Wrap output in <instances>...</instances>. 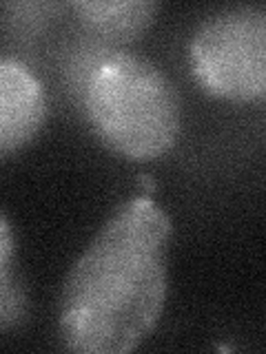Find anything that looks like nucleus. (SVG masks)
Returning a JSON list of instances; mask_svg holds the SVG:
<instances>
[{
    "label": "nucleus",
    "instance_id": "nucleus-1",
    "mask_svg": "<svg viewBox=\"0 0 266 354\" xmlns=\"http://www.w3.org/2000/svg\"><path fill=\"white\" fill-rule=\"evenodd\" d=\"M171 221L149 197L120 204L62 283L58 330L78 354H127L162 317Z\"/></svg>",
    "mask_w": 266,
    "mask_h": 354
},
{
    "label": "nucleus",
    "instance_id": "nucleus-6",
    "mask_svg": "<svg viewBox=\"0 0 266 354\" xmlns=\"http://www.w3.org/2000/svg\"><path fill=\"white\" fill-rule=\"evenodd\" d=\"M11 259H0V328L5 332L18 326L25 317V297L11 274Z\"/></svg>",
    "mask_w": 266,
    "mask_h": 354
},
{
    "label": "nucleus",
    "instance_id": "nucleus-3",
    "mask_svg": "<svg viewBox=\"0 0 266 354\" xmlns=\"http://www.w3.org/2000/svg\"><path fill=\"white\" fill-rule=\"evenodd\" d=\"M188 69L204 93L231 102L266 97V7L218 11L188 40Z\"/></svg>",
    "mask_w": 266,
    "mask_h": 354
},
{
    "label": "nucleus",
    "instance_id": "nucleus-5",
    "mask_svg": "<svg viewBox=\"0 0 266 354\" xmlns=\"http://www.w3.org/2000/svg\"><path fill=\"white\" fill-rule=\"evenodd\" d=\"M73 11L82 25L107 40L129 42L140 38L158 14L151 0H82Z\"/></svg>",
    "mask_w": 266,
    "mask_h": 354
},
{
    "label": "nucleus",
    "instance_id": "nucleus-7",
    "mask_svg": "<svg viewBox=\"0 0 266 354\" xmlns=\"http://www.w3.org/2000/svg\"><path fill=\"white\" fill-rule=\"evenodd\" d=\"M138 186L142 188V195H144V197L155 191V184H153V180H151L149 175H140V177H138Z\"/></svg>",
    "mask_w": 266,
    "mask_h": 354
},
{
    "label": "nucleus",
    "instance_id": "nucleus-4",
    "mask_svg": "<svg viewBox=\"0 0 266 354\" xmlns=\"http://www.w3.org/2000/svg\"><path fill=\"white\" fill-rule=\"evenodd\" d=\"M47 97L40 80L16 58L0 60V153L9 155L36 138Z\"/></svg>",
    "mask_w": 266,
    "mask_h": 354
},
{
    "label": "nucleus",
    "instance_id": "nucleus-2",
    "mask_svg": "<svg viewBox=\"0 0 266 354\" xmlns=\"http://www.w3.org/2000/svg\"><path fill=\"white\" fill-rule=\"evenodd\" d=\"M85 106L100 142L127 160L160 158L180 136V95L160 66L138 53L116 51L100 60Z\"/></svg>",
    "mask_w": 266,
    "mask_h": 354
}]
</instances>
